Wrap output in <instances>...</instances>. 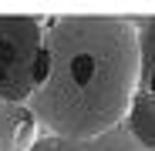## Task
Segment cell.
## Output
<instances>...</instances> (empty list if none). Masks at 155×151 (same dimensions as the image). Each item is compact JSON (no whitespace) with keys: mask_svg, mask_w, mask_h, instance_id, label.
Here are the masks:
<instances>
[{"mask_svg":"<svg viewBox=\"0 0 155 151\" xmlns=\"http://www.w3.org/2000/svg\"><path fill=\"white\" fill-rule=\"evenodd\" d=\"M142 50V91L155 94V17H135Z\"/></svg>","mask_w":155,"mask_h":151,"instance_id":"8992f818","label":"cell"},{"mask_svg":"<svg viewBox=\"0 0 155 151\" xmlns=\"http://www.w3.org/2000/svg\"><path fill=\"white\" fill-rule=\"evenodd\" d=\"M51 17L0 14V101H27L47 77V40Z\"/></svg>","mask_w":155,"mask_h":151,"instance_id":"7a4b0ae2","label":"cell"},{"mask_svg":"<svg viewBox=\"0 0 155 151\" xmlns=\"http://www.w3.org/2000/svg\"><path fill=\"white\" fill-rule=\"evenodd\" d=\"M125 131L132 134L142 148L155 151V94L138 87V94L132 101V111H128V118H125Z\"/></svg>","mask_w":155,"mask_h":151,"instance_id":"5b68a950","label":"cell"},{"mask_svg":"<svg viewBox=\"0 0 155 151\" xmlns=\"http://www.w3.org/2000/svg\"><path fill=\"white\" fill-rule=\"evenodd\" d=\"M34 151H148L142 148L125 128L118 131H108L101 138H91V141H68V138H44Z\"/></svg>","mask_w":155,"mask_h":151,"instance_id":"277c9868","label":"cell"},{"mask_svg":"<svg viewBox=\"0 0 155 151\" xmlns=\"http://www.w3.org/2000/svg\"><path fill=\"white\" fill-rule=\"evenodd\" d=\"M41 121L27 101H0V151H34L41 138Z\"/></svg>","mask_w":155,"mask_h":151,"instance_id":"3957f363","label":"cell"},{"mask_svg":"<svg viewBox=\"0 0 155 151\" xmlns=\"http://www.w3.org/2000/svg\"><path fill=\"white\" fill-rule=\"evenodd\" d=\"M47 77L31 108L47 138L91 141L125 128L142 87V50L135 17L61 14L51 17Z\"/></svg>","mask_w":155,"mask_h":151,"instance_id":"6da1fadb","label":"cell"}]
</instances>
